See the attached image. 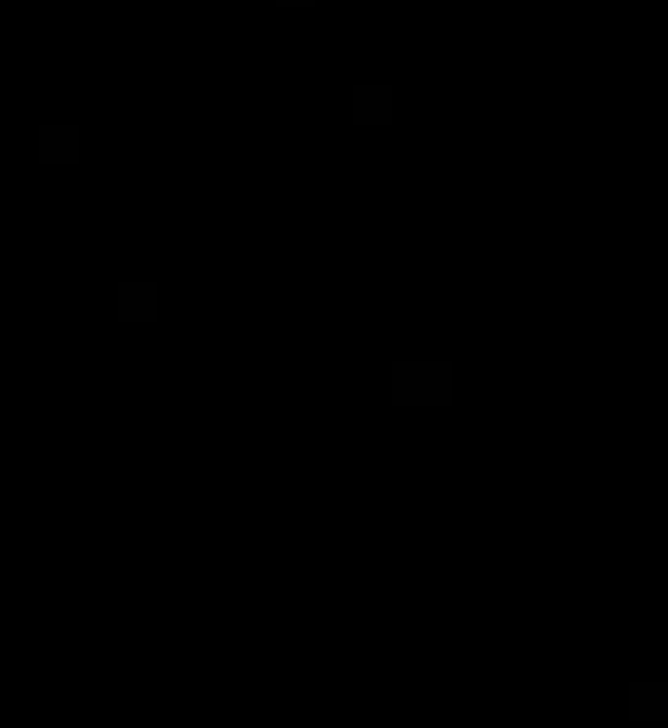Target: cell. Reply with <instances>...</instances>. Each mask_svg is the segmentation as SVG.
Listing matches in <instances>:
<instances>
[{
	"instance_id": "2",
	"label": "cell",
	"mask_w": 668,
	"mask_h": 728,
	"mask_svg": "<svg viewBox=\"0 0 668 728\" xmlns=\"http://www.w3.org/2000/svg\"><path fill=\"white\" fill-rule=\"evenodd\" d=\"M46 158H72V125H59V131H46V145H39Z\"/></svg>"
},
{
	"instance_id": "1",
	"label": "cell",
	"mask_w": 668,
	"mask_h": 728,
	"mask_svg": "<svg viewBox=\"0 0 668 728\" xmlns=\"http://www.w3.org/2000/svg\"><path fill=\"white\" fill-rule=\"evenodd\" d=\"M387 112H394V99H387L380 85H374V92H354V118H387Z\"/></svg>"
}]
</instances>
